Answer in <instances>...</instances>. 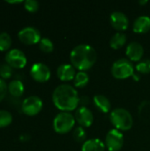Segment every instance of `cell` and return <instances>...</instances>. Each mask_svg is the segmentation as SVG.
<instances>
[{"mask_svg":"<svg viewBox=\"0 0 150 151\" xmlns=\"http://www.w3.org/2000/svg\"><path fill=\"white\" fill-rule=\"evenodd\" d=\"M52 101L57 109L69 112L78 107L80 97L74 87L70 84H61L53 91Z\"/></svg>","mask_w":150,"mask_h":151,"instance_id":"obj_1","label":"cell"},{"mask_svg":"<svg viewBox=\"0 0 150 151\" xmlns=\"http://www.w3.org/2000/svg\"><path fill=\"white\" fill-rule=\"evenodd\" d=\"M97 54L95 50L88 44H79L72 49L70 54L72 65L80 71L90 69L95 63Z\"/></svg>","mask_w":150,"mask_h":151,"instance_id":"obj_2","label":"cell"},{"mask_svg":"<svg viewBox=\"0 0 150 151\" xmlns=\"http://www.w3.org/2000/svg\"><path fill=\"white\" fill-rule=\"evenodd\" d=\"M110 119L112 125L118 130H130L133 125V119L131 113L124 108L114 109L110 115Z\"/></svg>","mask_w":150,"mask_h":151,"instance_id":"obj_3","label":"cell"},{"mask_svg":"<svg viewBox=\"0 0 150 151\" xmlns=\"http://www.w3.org/2000/svg\"><path fill=\"white\" fill-rule=\"evenodd\" d=\"M75 125V117L67 111H61L53 120L54 130L60 134L69 133Z\"/></svg>","mask_w":150,"mask_h":151,"instance_id":"obj_4","label":"cell"},{"mask_svg":"<svg viewBox=\"0 0 150 151\" xmlns=\"http://www.w3.org/2000/svg\"><path fill=\"white\" fill-rule=\"evenodd\" d=\"M111 71L114 78L124 80L134 74V65L129 59L120 58L113 63Z\"/></svg>","mask_w":150,"mask_h":151,"instance_id":"obj_5","label":"cell"},{"mask_svg":"<svg viewBox=\"0 0 150 151\" xmlns=\"http://www.w3.org/2000/svg\"><path fill=\"white\" fill-rule=\"evenodd\" d=\"M124 135L118 129L110 130L105 137V146L109 151H119L124 145Z\"/></svg>","mask_w":150,"mask_h":151,"instance_id":"obj_6","label":"cell"},{"mask_svg":"<svg viewBox=\"0 0 150 151\" xmlns=\"http://www.w3.org/2000/svg\"><path fill=\"white\" fill-rule=\"evenodd\" d=\"M43 106L42 101L36 96H31L27 97L21 105L23 113L27 116H35L42 111Z\"/></svg>","mask_w":150,"mask_h":151,"instance_id":"obj_7","label":"cell"},{"mask_svg":"<svg viewBox=\"0 0 150 151\" xmlns=\"http://www.w3.org/2000/svg\"><path fill=\"white\" fill-rule=\"evenodd\" d=\"M18 37L22 43L27 45H33L38 43L42 39L40 31L34 27H27L22 28L19 32Z\"/></svg>","mask_w":150,"mask_h":151,"instance_id":"obj_8","label":"cell"},{"mask_svg":"<svg viewBox=\"0 0 150 151\" xmlns=\"http://www.w3.org/2000/svg\"><path fill=\"white\" fill-rule=\"evenodd\" d=\"M5 61L11 67L21 69L27 65L26 55L18 49L10 50L5 55Z\"/></svg>","mask_w":150,"mask_h":151,"instance_id":"obj_9","label":"cell"},{"mask_svg":"<svg viewBox=\"0 0 150 151\" xmlns=\"http://www.w3.org/2000/svg\"><path fill=\"white\" fill-rule=\"evenodd\" d=\"M31 77L37 82H46L50 80L51 73L50 68L43 63H35L30 70Z\"/></svg>","mask_w":150,"mask_h":151,"instance_id":"obj_10","label":"cell"},{"mask_svg":"<svg viewBox=\"0 0 150 151\" xmlns=\"http://www.w3.org/2000/svg\"><path fill=\"white\" fill-rule=\"evenodd\" d=\"M110 21L111 26L118 30V32H122L128 27L129 19L128 17L122 12L116 11L113 12L110 16Z\"/></svg>","mask_w":150,"mask_h":151,"instance_id":"obj_11","label":"cell"},{"mask_svg":"<svg viewBox=\"0 0 150 151\" xmlns=\"http://www.w3.org/2000/svg\"><path fill=\"white\" fill-rule=\"evenodd\" d=\"M75 120L82 127H89L94 122V116L92 111L88 107L80 106L75 112Z\"/></svg>","mask_w":150,"mask_h":151,"instance_id":"obj_12","label":"cell"},{"mask_svg":"<svg viewBox=\"0 0 150 151\" xmlns=\"http://www.w3.org/2000/svg\"><path fill=\"white\" fill-rule=\"evenodd\" d=\"M126 54L130 61H140L144 54L143 46L138 42H132L127 45Z\"/></svg>","mask_w":150,"mask_h":151,"instance_id":"obj_13","label":"cell"},{"mask_svg":"<svg viewBox=\"0 0 150 151\" xmlns=\"http://www.w3.org/2000/svg\"><path fill=\"white\" fill-rule=\"evenodd\" d=\"M75 67L70 64H62L57 67V75L63 81H69L74 79L76 75Z\"/></svg>","mask_w":150,"mask_h":151,"instance_id":"obj_14","label":"cell"},{"mask_svg":"<svg viewBox=\"0 0 150 151\" xmlns=\"http://www.w3.org/2000/svg\"><path fill=\"white\" fill-rule=\"evenodd\" d=\"M133 31L136 33H147L150 30V17L141 15L135 19L133 22Z\"/></svg>","mask_w":150,"mask_h":151,"instance_id":"obj_15","label":"cell"},{"mask_svg":"<svg viewBox=\"0 0 150 151\" xmlns=\"http://www.w3.org/2000/svg\"><path fill=\"white\" fill-rule=\"evenodd\" d=\"M105 143L100 139L94 138L87 140L81 147L82 151H104L105 150Z\"/></svg>","mask_w":150,"mask_h":151,"instance_id":"obj_16","label":"cell"},{"mask_svg":"<svg viewBox=\"0 0 150 151\" xmlns=\"http://www.w3.org/2000/svg\"><path fill=\"white\" fill-rule=\"evenodd\" d=\"M94 104L95 107L103 113H107L111 111V104L108 97L103 95H95L94 96Z\"/></svg>","mask_w":150,"mask_h":151,"instance_id":"obj_17","label":"cell"},{"mask_svg":"<svg viewBox=\"0 0 150 151\" xmlns=\"http://www.w3.org/2000/svg\"><path fill=\"white\" fill-rule=\"evenodd\" d=\"M126 35L123 32H117L114 34L110 40V46L114 50H118L123 47L126 42Z\"/></svg>","mask_w":150,"mask_h":151,"instance_id":"obj_18","label":"cell"},{"mask_svg":"<svg viewBox=\"0 0 150 151\" xmlns=\"http://www.w3.org/2000/svg\"><path fill=\"white\" fill-rule=\"evenodd\" d=\"M8 92L14 97H20L24 93V85L19 80L11 81L8 85Z\"/></svg>","mask_w":150,"mask_h":151,"instance_id":"obj_19","label":"cell"},{"mask_svg":"<svg viewBox=\"0 0 150 151\" xmlns=\"http://www.w3.org/2000/svg\"><path fill=\"white\" fill-rule=\"evenodd\" d=\"M89 81V76L86 72L80 71L76 73L73 79V84L76 88H84Z\"/></svg>","mask_w":150,"mask_h":151,"instance_id":"obj_20","label":"cell"},{"mask_svg":"<svg viewBox=\"0 0 150 151\" xmlns=\"http://www.w3.org/2000/svg\"><path fill=\"white\" fill-rule=\"evenodd\" d=\"M11 37L8 33L3 32L0 34V51H6L11 46Z\"/></svg>","mask_w":150,"mask_h":151,"instance_id":"obj_21","label":"cell"},{"mask_svg":"<svg viewBox=\"0 0 150 151\" xmlns=\"http://www.w3.org/2000/svg\"><path fill=\"white\" fill-rule=\"evenodd\" d=\"M12 122L11 114L4 110H0V128L10 126Z\"/></svg>","mask_w":150,"mask_h":151,"instance_id":"obj_22","label":"cell"},{"mask_svg":"<svg viewBox=\"0 0 150 151\" xmlns=\"http://www.w3.org/2000/svg\"><path fill=\"white\" fill-rule=\"evenodd\" d=\"M39 48L45 53H50L54 50V44L49 38H42L39 42Z\"/></svg>","mask_w":150,"mask_h":151,"instance_id":"obj_23","label":"cell"},{"mask_svg":"<svg viewBox=\"0 0 150 151\" xmlns=\"http://www.w3.org/2000/svg\"><path fill=\"white\" fill-rule=\"evenodd\" d=\"M73 139L77 142H85L86 138H87V132L82 127H78L74 129L73 131Z\"/></svg>","mask_w":150,"mask_h":151,"instance_id":"obj_24","label":"cell"},{"mask_svg":"<svg viewBox=\"0 0 150 151\" xmlns=\"http://www.w3.org/2000/svg\"><path fill=\"white\" fill-rule=\"evenodd\" d=\"M136 70L141 73H150V59H142L136 65Z\"/></svg>","mask_w":150,"mask_h":151,"instance_id":"obj_25","label":"cell"},{"mask_svg":"<svg viewBox=\"0 0 150 151\" xmlns=\"http://www.w3.org/2000/svg\"><path fill=\"white\" fill-rule=\"evenodd\" d=\"M12 75V67H11L8 64H4L0 66V77L3 80H6L11 78Z\"/></svg>","mask_w":150,"mask_h":151,"instance_id":"obj_26","label":"cell"},{"mask_svg":"<svg viewBox=\"0 0 150 151\" xmlns=\"http://www.w3.org/2000/svg\"><path fill=\"white\" fill-rule=\"evenodd\" d=\"M25 9L30 12H35L39 9V3L35 0H27L24 2Z\"/></svg>","mask_w":150,"mask_h":151,"instance_id":"obj_27","label":"cell"},{"mask_svg":"<svg viewBox=\"0 0 150 151\" xmlns=\"http://www.w3.org/2000/svg\"><path fill=\"white\" fill-rule=\"evenodd\" d=\"M8 91V86L3 79L0 78V103L4 100Z\"/></svg>","mask_w":150,"mask_h":151,"instance_id":"obj_28","label":"cell"},{"mask_svg":"<svg viewBox=\"0 0 150 151\" xmlns=\"http://www.w3.org/2000/svg\"><path fill=\"white\" fill-rule=\"evenodd\" d=\"M7 3H9V4H20V3H23V1L22 0H18V1H7Z\"/></svg>","mask_w":150,"mask_h":151,"instance_id":"obj_29","label":"cell"},{"mask_svg":"<svg viewBox=\"0 0 150 151\" xmlns=\"http://www.w3.org/2000/svg\"><path fill=\"white\" fill-rule=\"evenodd\" d=\"M147 2H148V1H141L140 4H146Z\"/></svg>","mask_w":150,"mask_h":151,"instance_id":"obj_30","label":"cell"}]
</instances>
